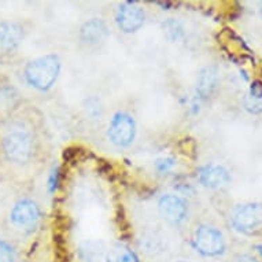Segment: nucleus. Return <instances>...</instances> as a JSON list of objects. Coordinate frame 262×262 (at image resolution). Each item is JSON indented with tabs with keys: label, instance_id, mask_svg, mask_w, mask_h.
<instances>
[{
	"label": "nucleus",
	"instance_id": "obj_8",
	"mask_svg": "<svg viewBox=\"0 0 262 262\" xmlns=\"http://www.w3.org/2000/svg\"><path fill=\"white\" fill-rule=\"evenodd\" d=\"M108 32L107 24L100 18H91L80 26L78 40L86 48H99L107 40Z\"/></svg>",
	"mask_w": 262,
	"mask_h": 262
},
{
	"label": "nucleus",
	"instance_id": "obj_5",
	"mask_svg": "<svg viewBox=\"0 0 262 262\" xmlns=\"http://www.w3.org/2000/svg\"><path fill=\"white\" fill-rule=\"evenodd\" d=\"M232 225L237 232L245 235H255L262 231V205L246 203L235 209L232 214Z\"/></svg>",
	"mask_w": 262,
	"mask_h": 262
},
{
	"label": "nucleus",
	"instance_id": "obj_15",
	"mask_svg": "<svg viewBox=\"0 0 262 262\" xmlns=\"http://www.w3.org/2000/svg\"><path fill=\"white\" fill-rule=\"evenodd\" d=\"M102 249H103V243H100V242H85L80 247V255H81L82 261L91 262L98 255L100 257Z\"/></svg>",
	"mask_w": 262,
	"mask_h": 262
},
{
	"label": "nucleus",
	"instance_id": "obj_4",
	"mask_svg": "<svg viewBox=\"0 0 262 262\" xmlns=\"http://www.w3.org/2000/svg\"><path fill=\"white\" fill-rule=\"evenodd\" d=\"M193 247L205 257H217L225 251L223 233L210 225H201L195 229L192 239Z\"/></svg>",
	"mask_w": 262,
	"mask_h": 262
},
{
	"label": "nucleus",
	"instance_id": "obj_22",
	"mask_svg": "<svg viewBox=\"0 0 262 262\" xmlns=\"http://www.w3.org/2000/svg\"><path fill=\"white\" fill-rule=\"evenodd\" d=\"M261 15H262V5H261Z\"/></svg>",
	"mask_w": 262,
	"mask_h": 262
},
{
	"label": "nucleus",
	"instance_id": "obj_21",
	"mask_svg": "<svg viewBox=\"0 0 262 262\" xmlns=\"http://www.w3.org/2000/svg\"><path fill=\"white\" fill-rule=\"evenodd\" d=\"M255 250H257L258 253L261 254L262 255V245H258V246H255Z\"/></svg>",
	"mask_w": 262,
	"mask_h": 262
},
{
	"label": "nucleus",
	"instance_id": "obj_6",
	"mask_svg": "<svg viewBox=\"0 0 262 262\" xmlns=\"http://www.w3.org/2000/svg\"><path fill=\"white\" fill-rule=\"evenodd\" d=\"M158 211L169 225L180 227L188 219V202L174 193H165L158 201Z\"/></svg>",
	"mask_w": 262,
	"mask_h": 262
},
{
	"label": "nucleus",
	"instance_id": "obj_3",
	"mask_svg": "<svg viewBox=\"0 0 262 262\" xmlns=\"http://www.w3.org/2000/svg\"><path fill=\"white\" fill-rule=\"evenodd\" d=\"M136 136V122L130 114L125 112H117L113 116L107 129V138L113 146L118 148L129 147Z\"/></svg>",
	"mask_w": 262,
	"mask_h": 262
},
{
	"label": "nucleus",
	"instance_id": "obj_18",
	"mask_svg": "<svg viewBox=\"0 0 262 262\" xmlns=\"http://www.w3.org/2000/svg\"><path fill=\"white\" fill-rule=\"evenodd\" d=\"M174 165H176V161L173 158H161L158 159L157 162H155V169L158 170L159 173L163 172H169L170 169L174 168Z\"/></svg>",
	"mask_w": 262,
	"mask_h": 262
},
{
	"label": "nucleus",
	"instance_id": "obj_2",
	"mask_svg": "<svg viewBox=\"0 0 262 262\" xmlns=\"http://www.w3.org/2000/svg\"><path fill=\"white\" fill-rule=\"evenodd\" d=\"M2 150L7 161L17 165H25L33 157V138L25 129H11L2 140Z\"/></svg>",
	"mask_w": 262,
	"mask_h": 262
},
{
	"label": "nucleus",
	"instance_id": "obj_10",
	"mask_svg": "<svg viewBox=\"0 0 262 262\" xmlns=\"http://www.w3.org/2000/svg\"><path fill=\"white\" fill-rule=\"evenodd\" d=\"M25 39V29L14 21L0 22V55H7L17 50Z\"/></svg>",
	"mask_w": 262,
	"mask_h": 262
},
{
	"label": "nucleus",
	"instance_id": "obj_20",
	"mask_svg": "<svg viewBox=\"0 0 262 262\" xmlns=\"http://www.w3.org/2000/svg\"><path fill=\"white\" fill-rule=\"evenodd\" d=\"M233 262H257V261H255L254 258L249 257V255H237V257H235Z\"/></svg>",
	"mask_w": 262,
	"mask_h": 262
},
{
	"label": "nucleus",
	"instance_id": "obj_23",
	"mask_svg": "<svg viewBox=\"0 0 262 262\" xmlns=\"http://www.w3.org/2000/svg\"><path fill=\"white\" fill-rule=\"evenodd\" d=\"M179 262H187V261H179Z\"/></svg>",
	"mask_w": 262,
	"mask_h": 262
},
{
	"label": "nucleus",
	"instance_id": "obj_16",
	"mask_svg": "<svg viewBox=\"0 0 262 262\" xmlns=\"http://www.w3.org/2000/svg\"><path fill=\"white\" fill-rule=\"evenodd\" d=\"M15 261V250L6 241H0V262Z\"/></svg>",
	"mask_w": 262,
	"mask_h": 262
},
{
	"label": "nucleus",
	"instance_id": "obj_17",
	"mask_svg": "<svg viewBox=\"0 0 262 262\" xmlns=\"http://www.w3.org/2000/svg\"><path fill=\"white\" fill-rule=\"evenodd\" d=\"M163 29L166 30V35H168L169 39L177 40L179 39V36L181 33V28L180 24L176 21H168L166 24H163Z\"/></svg>",
	"mask_w": 262,
	"mask_h": 262
},
{
	"label": "nucleus",
	"instance_id": "obj_7",
	"mask_svg": "<svg viewBox=\"0 0 262 262\" xmlns=\"http://www.w3.org/2000/svg\"><path fill=\"white\" fill-rule=\"evenodd\" d=\"M41 211L33 199H19L11 209L10 221L14 227L21 231H33L40 221Z\"/></svg>",
	"mask_w": 262,
	"mask_h": 262
},
{
	"label": "nucleus",
	"instance_id": "obj_9",
	"mask_svg": "<svg viewBox=\"0 0 262 262\" xmlns=\"http://www.w3.org/2000/svg\"><path fill=\"white\" fill-rule=\"evenodd\" d=\"M146 21V13L142 7L135 3H122L118 6L116 13V24L124 33H135L138 32Z\"/></svg>",
	"mask_w": 262,
	"mask_h": 262
},
{
	"label": "nucleus",
	"instance_id": "obj_13",
	"mask_svg": "<svg viewBox=\"0 0 262 262\" xmlns=\"http://www.w3.org/2000/svg\"><path fill=\"white\" fill-rule=\"evenodd\" d=\"M106 262H140L134 250L124 245H114L106 253Z\"/></svg>",
	"mask_w": 262,
	"mask_h": 262
},
{
	"label": "nucleus",
	"instance_id": "obj_12",
	"mask_svg": "<svg viewBox=\"0 0 262 262\" xmlns=\"http://www.w3.org/2000/svg\"><path fill=\"white\" fill-rule=\"evenodd\" d=\"M219 84V69L215 66H206L198 74L196 92L202 99H209L213 96Z\"/></svg>",
	"mask_w": 262,
	"mask_h": 262
},
{
	"label": "nucleus",
	"instance_id": "obj_1",
	"mask_svg": "<svg viewBox=\"0 0 262 262\" xmlns=\"http://www.w3.org/2000/svg\"><path fill=\"white\" fill-rule=\"evenodd\" d=\"M60 59L55 54L35 58L25 66L24 76L26 82L35 90L46 92L55 85L60 73Z\"/></svg>",
	"mask_w": 262,
	"mask_h": 262
},
{
	"label": "nucleus",
	"instance_id": "obj_11",
	"mask_svg": "<svg viewBox=\"0 0 262 262\" xmlns=\"http://www.w3.org/2000/svg\"><path fill=\"white\" fill-rule=\"evenodd\" d=\"M198 181L205 188H221L231 181V176L227 169L220 165H206L199 169Z\"/></svg>",
	"mask_w": 262,
	"mask_h": 262
},
{
	"label": "nucleus",
	"instance_id": "obj_14",
	"mask_svg": "<svg viewBox=\"0 0 262 262\" xmlns=\"http://www.w3.org/2000/svg\"><path fill=\"white\" fill-rule=\"evenodd\" d=\"M245 106L250 113L258 114L262 113V84L261 82H254L251 84L249 95L246 96Z\"/></svg>",
	"mask_w": 262,
	"mask_h": 262
},
{
	"label": "nucleus",
	"instance_id": "obj_19",
	"mask_svg": "<svg viewBox=\"0 0 262 262\" xmlns=\"http://www.w3.org/2000/svg\"><path fill=\"white\" fill-rule=\"evenodd\" d=\"M58 183H59V169L52 168L50 176H48L47 181V189L50 193H54L58 188Z\"/></svg>",
	"mask_w": 262,
	"mask_h": 262
}]
</instances>
